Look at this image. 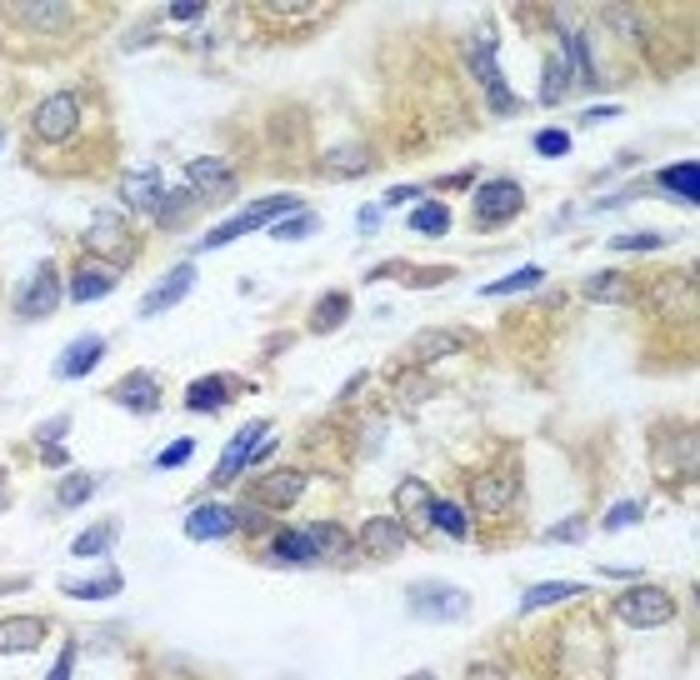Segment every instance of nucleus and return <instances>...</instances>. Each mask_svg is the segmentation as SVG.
Here are the masks:
<instances>
[{"label":"nucleus","mask_w":700,"mask_h":680,"mask_svg":"<svg viewBox=\"0 0 700 680\" xmlns=\"http://www.w3.org/2000/svg\"><path fill=\"white\" fill-rule=\"evenodd\" d=\"M80 250L96 256V260H106V266L116 270V266H130V260L140 256V236L116 206H100L96 216H90L86 236H80Z\"/></svg>","instance_id":"f257e3e1"},{"label":"nucleus","mask_w":700,"mask_h":680,"mask_svg":"<svg viewBox=\"0 0 700 680\" xmlns=\"http://www.w3.org/2000/svg\"><path fill=\"white\" fill-rule=\"evenodd\" d=\"M296 210H306V200H300V196H266V200H250V206H246V210H236L230 220L210 226V230H206V240H200V250H226L230 240L250 236V230H260V226H276V220L296 216Z\"/></svg>","instance_id":"f03ea898"},{"label":"nucleus","mask_w":700,"mask_h":680,"mask_svg":"<svg viewBox=\"0 0 700 680\" xmlns=\"http://www.w3.org/2000/svg\"><path fill=\"white\" fill-rule=\"evenodd\" d=\"M526 210V186L510 176H496V180H480V190L470 196V220L476 230H500Z\"/></svg>","instance_id":"7ed1b4c3"},{"label":"nucleus","mask_w":700,"mask_h":680,"mask_svg":"<svg viewBox=\"0 0 700 680\" xmlns=\"http://www.w3.org/2000/svg\"><path fill=\"white\" fill-rule=\"evenodd\" d=\"M610 610L636 630H656V626H670V620L680 616V600L670 596L666 586H630L610 600Z\"/></svg>","instance_id":"20e7f679"},{"label":"nucleus","mask_w":700,"mask_h":680,"mask_svg":"<svg viewBox=\"0 0 700 680\" xmlns=\"http://www.w3.org/2000/svg\"><path fill=\"white\" fill-rule=\"evenodd\" d=\"M80 126H86V96H80V90H56V96H46L36 106V116H30V136L46 140V146L70 140Z\"/></svg>","instance_id":"39448f33"},{"label":"nucleus","mask_w":700,"mask_h":680,"mask_svg":"<svg viewBox=\"0 0 700 680\" xmlns=\"http://www.w3.org/2000/svg\"><path fill=\"white\" fill-rule=\"evenodd\" d=\"M520 500V466L516 460H500V466L480 470L470 480V510L476 516H510Z\"/></svg>","instance_id":"423d86ee"},{"label":"nucleus","mask_w":700,"mask_h":680,"mask_svg":"<svg viewBox=\"0 0 700 680\" xmlns=\"http://www.w3.org/2000/svg\"><path fill=\"white\" fill-rule=\"evenodd\" d=\"M270 436V420H246V426L230 436V446L220 450V460H216V470H210V490H226V486H236L240 476H246V466H250V456H256V446Z\"/></svg>","instance_id":"0eeeda50"},{"label":"nucleus","mask_w":700,"mask_h":680,"mask_svg":"<svg viewBox=\"0 0 700 680\" xmlns=\"http://www.w3.org/2000/svg\"><path fill=\"white\" fill-rule=\"evenodd\" d=\"M470 70H476V80H480V90H486V100H490V110L496 116H510V110H520V100L506 90V76H500V66H496V36H476V46H470Z\"/></svg>","instance_id":"6e6552de"},{"label":"nucleus","mask_w":700,"mask_h":680,"mask_svg":"<svg viewBox=\"0 0 700 680\" xmlns=\"http://www.w3.org/2000/svg\"><path fill=\"white\" fill-rule=\"evenodd\" d=\"M410 616L416 620H460V616H470V596L460 586L426 580V586H410Z\"/></svg>","instance_id":"1a4fd4ad"},{"label":"nucleus","mask_w":700,"mask_h":680,"mask_svg":"<svg viewBox=\"0 0 700 680\" xmlns=\"http://www.w3.org/2000/svg\"><path fill=\"white\" fill-rule=\"evenodd\" d=\"M60 296H66V286H60V266H56V260H40V270L30 276V286L16 296V316H20V320L56 316Z\"/></svg>","instance_id":"9d476101"},{"label":"nucleus","mask_w":700,"mask_h":680,"mask_svg":"<svg viewBox=\"0 0 700 680\" xmlns=\"http://www.w3.org/2000/svg\"><path fill=\"white\" fill-rule=\"evenodd\" d=\"M246 496L256 500V506H266V510H286V506H296L300 496H306V470H296V466H286V470H266V476H256L246 486Z\"/></svg>","instance_id":"9b49d317"},{"label":"nucleus","mask_w":700,"mask_h":680,"mask_svg":"<svg viewBox=\"0 0 700 680\" xmlns=\"http://www.w3.org/2000/svg\"><path fill=\"white\" fill-rule=\"evenodd\" d=\"M406 540H410V530L400 526L396 516H370V520H360V530H356V550L366 560H396L400 550H406Z\"/></svg>","instance_id":"f8f14e48"},{"label":"nucleus","mask_w":700,"mask_h":680,"mask_svg":"<svg viewBox=\"0 0 700 680\" xmlns=\"http://www.w3.org/2000/svg\"><path fill=\"white\" fill-rule=\"evenodd\" d=\"M646 300L656 306V316L666 320H690V310H696V286H690V270L680 276V270H666V276H650L646 286Z\"/></svg>","instance_id":"ddd939ff"},{"label":"nucleus","mask_w":700,"mask_h":680,"mask_svg":"<svg viewBox=\"0 0 700 680\" xmlns=\"http://www.w3.org/2000/svg\"><path fill=\"white\" fill-rule=\"evenodd\" d=\"M110 400H116L120 410H130V416H156L166 390H160V380L150 376V370H130V376H120L116 386H110Z\"/></svg>","instance_id":"4468645a"},{"label":"nucleus","mask_w":700,"mask_h":680,"mask_svg":"<svg viewBox=\"0 0 700 680\" xmlns=\"http://www.w3.org/2000/svg\"><path fill=\"white\" fill-rule=\"evenodd\" d=\"M50 636V620L46 616H6L0 620V656H30L40 650Z\"/></svg>","instance_id":"2eb2a0df"},{"label":"nucleus","mask_w":700,"mask_h":680,"mask_svg":"<svg viewBox=\"0 0 700 680\" xmlns=\"http://www.w3.org/2000/svg\"><path fill=\"white\" fill-rule=\"evenodd\" d=\"M190 280H196V266L190 260H180L176 270H170L160 286H150L146 296H140V320H156L160 310H170V306H180V300L190 296Z\"/></svg>","instance_id":"dca6fc26"},{"label":"nucleus","mask_w":700,"mask_h":680,"mask_svg":"<svg viewBox=\"0 0 700 680\" xmlns=\"http://www.w3.org/2000/svg\"><path fill=\"white\" fill-rule=\"evenodd\" d=\"M100 356H106V336H96V330H86L80 340H70L66 350H60V360H56V376L60 380H80V376H90V370L100 366Z\"/></svg>","instance_id":"f3484780"},{"label":"nucleus","mask_w":700,"mask_h":680,"mask_svg":"<svg viewBox=\"0 0 700 680\" xmlns=\"http://www.w3.org/2000/svg\"><path fill=\"white\" fill-rule=\"evenodd\" d=\"M430 506H436V490L426 480H400L396 486V510H400V526L406 530H430Z\"/></svg>","instance_id":"a211bd4d"},{"label":"nucleus","mask_w":700,"mask_h":680,"mask_svg":"<svg viewBox=\"0 0 700 680\" xmlns=\"http://www.w3.org/2000/svg\"><path fill=\"white\" fill-rule=\"evenodd\" d=\"M186 536L190 540H226V536H236V506H216V500L196 506L186 516Z\"/></svg>","instance_id":"6ab92c4d"},{"label":"nucleus","mask_w":700,"mask_h":680,"mask_svg":"<svg viewBox=\"0 0 700 680\" xmlns=\"http://www.w3.org/2000/svg\"><path fill=\"white\" fill-rule=\"evenodd\" d=\"M310 546H316V560H330V566H350V556H356V536L350 530H340L336 520H316V526H306Z\"/></svg>","instance_id":"aec40b11"},{"label":"nucleus","mask_w":700,"mask_h":680,"mask_svg":"<svg viewBox=\"0 0 700 680\" xmlns=\"http://www.w3.org/2000/svg\"><path fill=\"white\" fill-rule=\"evenodd\" d=\"M120 196H126L130 210H156L160 196H166V176H160V166L126 170V176H120Z\"/></svg>","instance_id":"412c9836"},{"label":"nucleus","mask_w":700,"mask_h":680,"mask_svg":"<svg viewBox=\"0 0 700 680\" xmlns=\"http://www.w3.org/2000/svg\"><path fill=\"white\" fill-rule=\"evenodd\" d=\"M466 346H470L466 330H420V336L410 340L406 356L416 360V366H430V360H450L456 350H466Z\"/></svg>","instance_id":"4be33fe9"},{"label":"nucleus","mask_w":700,"mask_h":680,"mask_svg":"<svg viewBox=\"0 0 700 680\" xmlns=\"http://www.w3.org/2000/svg\"><path fill=\"white\" fill-rule=\"evenodd\" d=\"M110 290H116V270L110 266H76L66 280V296L76 300V306H90V300H106Z\"/></svg>","instance_id":"5701e85b"},{"label":"nucleus","mask_w":700,"mask_h":680,"mask_svg":"<svg viewBox=\"0 0 700 680\" xmlns=\"http://www.w3.org/2000/svg\"><path fill=\"white\" fill-rule=\"evenodd\" d=\"M186 180L196 196H220V190L236 186V170H230V160H220V156H200L186 166Z\"/></svg>","instance_id":"b1692460"},{"label":"nucleus","mask_w":700,"mask_h":680,"mask_svg":"<svg viewBox=\"0 0 700 680\" xmlns=\"http://www.w3.org/2000/svg\"><path fill=\"white\" fill-rule=\"evenodd\" d=\"M236 396V376H200L186 386V410H220L226 400Z\"/></svg>","instance_id":"393cba45"},{"label":"nucleus","mask_w":700,"mask_h":680,"mask_svg":"<svg viewBox=\"0 0 700 680\" xmlns=\"http://www.w3.org/2000/svg\"><path fill=\"white\" fill-rule=\"evenodd\" d=\"M270 560L276 566H316V546L306 530H276L270 536Z\"/></svg>","instance_id":"a878e982"},{"label":"nucleus","mask_w":700,"mask_h":680,"mask_svg":"<svg viewBox=\"0 0 700 680\" xmlns=\"http://www.w3.org/2000/svg\"><path fill=\"white\" fill-rule=\"evenodd\" d=\"M370 166H376V160H370L360 146H336V150H326V156H320V176H326V180H350V176H366Z\"/></svg>","instance_id":"bb28decb"},{"label":"nucleus","mask_w":700,"mask_h":680,"mask_svg":"<svg viewBox=\"0 0 700 680\" xmlns=\"http://www.w3.org/2000/svg\"><path fill=\"white\" fill-rule=\"evenodd\" d=\"M656 186H660V190H670V196H676L680 206H696V200H700V166H696V160L666 166V170L656 176Z\"/></svg>","instance_id":"cd10ccee"},{"label":"nucleus","mask_w":700,"mask_h":680,"mask_svg":"<svg viewBox=\"0 0 700 680\" xmlns=\"http://www.w3.org/2000/svg\"><path fill=\"white\" fill-rule=\"evenodd\" d=\"M586 296L600 300V306H630V300H636V286H630V276H620V270H600V276L586 280Z\"/></svg>","instance_id":"c85d7f7f"},{"label":"nucleus","mask_w":700,"mask_h":680,"mask_svg":"<svg viewBox=\"0 0 700 680\" xmlns=\"http://www.w3.org/2000/svg\"><path fill=\"white\" fill-rule=\"evenodd\" d=\"M126 590V576L120 570H106V576H96V580H60V596H70V600H110V596H120Z\"/></svg>","instance_id":"c756f323"},{"label":"nucleus","mask_w":700,"mask_h":680,"mask_svg":"<svg viewBox=\"0 0 700 680\" xmlns=\"http://www.w3.org/2000/svg\"><path fill=\"white\" fill-rule=\"evenodd\" d=\"M560 600H586L580 580H546V586H530L520 596V610H540V606H560Z\"/></svg>","instance_id":"7c9ffc66"},{"label":"nucleus","mask_w":700,"mask_h":680,"mask_svg":"<svg viewBox=\"0 0 700 680\" xmlns=\"http://www.w3.org/2000/svg\"><path fill=\"white\" fill-rule=\"evenodd\" d=\"M120 540V520H100V526H90V530H80L76 540H70V550H76L80 560H90V556H106L110 546Z\"/></svg>","instance_id":"2f4dec72"},{"label":"nucleus","mask_w":700,"mask_h":680,"mask_svg":"<svg viewBox=\"0 0 700 680\" xmlns=\"http://www.w3.org/2000/svg\"><path fill=\"white\" fill-rule=\"evenodd\" d=\"M416 236H446L450 230V206L446 200H420L416 210H410V220H406Z\"/></svg>","instance_id":"473e14b6"},{"label":"nucleus","mask_w":700,"mask_h":680,"mask_svg":"<svg viewBox=\"0 0 700 680\" xmlns=\"http://www.w3.org/2000/svg\"><path fill=\"white\" fill-rule=\"evenodd\" d=\"M430 530H446L450 540H470V516L456 506V500H440L430 506Z\"/></svg>","instance_id":"72a5a7b5"},{"label":"nucleus","mask_w":700,"mask_h":680,"mask_svg":"<svg viewBox=\"0 0 700 680\" xmlns=\"http://www.w3.org/2000/svg\"><path fill=\"white\" fill-rule=\"evenodd\" d=\"M540 280H546V270L540 266H520V270H510V276H500V280H490V286H480V296H520V290H536Z\"/></svg>","instance_id":"f704fd0d"},{"label":"nucleus","mask_w":700,"mask_h":680,"mask_svg":"<svg viewBox=\"0 0 700 680\" xmlns=\"http://www.w3.org/2000/svg\"><path fill=\"white\" fill-rule=\"evenodd\" d=\"M346 316H350V296L346 290H326V296L316 300V330H340L346 326Z\"/></svg>","instance_id":"c9c22d12"},{"label":"nucleus","mask_w":700,"mask_h":680,"mask_svg":"<svg viewBox=\"0 0 700 680\" xmlns=\"http://www.w3.org/2000/svg\"><path fill=\"white\" fill-rule=\"evenodd\" d=\"M566 90H570V56L560 50V56L546 66V86H540V106H560V100H566Z\"/></svg>","instance_id":"e433bc0d"},{"label":"nucleus","mask_w":700,"mask_h":680,"mask_svg":"<svg viewBox=\"0 0 700 680\" xmlns=\"http://www.w3.org/2000/svg\"><path fill=\"white\" fill-rule=\"evenodd\" d=\"M96 496V476H66L56 486V506H86Z\"/></svg>","instance_id":"4c0bfd02"},{"label":"nucleus","mask_w":700,"mask_h":680,"mask_svg":"<svg viewBox=\"0 0 700 680\" xmlns=\"http://www.w3.org/2000/svg\"><path fill=\"white\" fill-rule=\"evenodd\" d=\"M316 226H320V220L310 216V210H296V216H286V220L270 226V240H300V236H310Z\"/></svg>","instance_id":"58836bf2"},{"label":"nucleus","mask_w":700,"mask_h":680,"mask_svg":"<svg viewBox=\"0 0 700 680\" xmlns=\"http://www.w3.org/2000/svg\"><path fill=\"white\" fill-rule=\"evenodd\" d=\"M670 236H660V230H630V236H616L610 240V250H666Z\"/></svg>","instance_id":"ea45409f"},{"label":"nucleus","mask_w":700,"mask_h":680,"mask_svg":"<svg viewBox=\"0 0 700 680\" xmlns=\"http://www.w3.org/2000/svg\"><path fill=\"white\" fill-rule=\"evenodd\" d=\"M190 206H200V200H196V190H176V196H166V200L156 206V220H160V226H176V220L186 216Z\"/></svg>","instance_id":"a19ab883"},{"label":"nucleus","mask_w":700,"mask_h":680,"mask_svg":"<svg viewBox=\"0 0 700 680\" xmlns=\"http://www.w3.org/2000/svg\"><path fill=\"white\" fill-rule=\"evenodd\" d=\"M640 516H646V506H640V500H620V506H610V510H606L600 530H626V526H636Z\"/></svg>","instance_id":"79ce46f5"},{"label":"nucleus","mask_w":700,"mask_h":680,"mask_svg":"<svg viewBox=\"0 0 700 680\" xmlns=\"http://www.w3.org/2000/svg\"><path fill=\"white\" fill-rule=\"evenodd\" d=\"M190 456H196V440H190V436H176V440H170V446L156 456V466H160V470H176V466H186Z\"/></svg>","instance_id":"37998d69"},{"label":"nucleus","mask_w":700,"mask_h":680,"mask_svg":"<svg viewBox=\"0 0 700 680\" xmlns=\"http://www.w3.org/2000/svg\"><path fill=\"white\" fill-rule=\"evenodd\" d=\"M76 640H66V646H60V656H56V666H50V676L46 680H76Z\"/></svg>","instance_id":"c03bdc74"},{"label":"nucleus","mask_w":700,"mask_h":680,"mask_svg":"<svg viewBox=\"0 0 700 680\" xmlns=\"http://www.w3.org/2000/svg\"><path fill=\"white\" fill-rule=\"evenodd\" d=\"M586 520H580V516H570V520H560V526H550L546 530V540H566V546H576V540H586Z\"/></svg>","instance_id":"a18cd8bd"},{"label":"nucleus","mask_w":700,"mask_h":680,"mask_svg":"<svg viewBox=\"0 0 700 680\" xmlns=\"http://www.w3.org/2000/svg\"><path fill=\"white\" fill-rule=\"evenodd\" d=\"M566 150H570L566 130H540L536 136V156H566Z\"/></svg>","instance_id":"49530a36"},{"label":"nucleus","mask_w":700,"mask_h":680,"mask_svg":"<svg viewBox=\"0 0 700 680\" xmlns=\"http://www.w3.org/2000/svg\"><path fill=\"white\" fill-rule=\"evenodd\" d=\"M420 196H426V190H420V186H390L386 196H380V206L400 210V206H406V200H420Z\"/></svg>","instance_id":"de8ad7c7"},{"label":"nucleus","mask_w":700,"mask_h":680,"mask_svg":"<svg viewBox=\"0 0 700 680\" xmlns=\"http://www.w3.org/2000/svg\"><path fill=\"white\" fill-rule=\"evenodd\" d=\"M166 16L170 20H200V16H206V0H180V6H170Z\"/></svg>","instance_id":"09e8293b"},{"label":"nucleus","mask_w":700,"mask_h":680,"mask_svg":"<svg viewBox=\"0 0 700 680\" xmlns=\"http://www.w3.org/2000/svg\"><path fill=\"white\" fill-rule=\"evenodd\" d=\"M40 460H46V466H66V450H60V446H46V450H40Z\"/></svg>","instance_id":"8fccbe9b"},{"label":"nucleus","mask_w":700,"mask_h":680,"mask_svg":"<svg viewBox=\"0 0 700 680\" xmlns=\"http://www.w3.org/2000/svg\"><path fill=\"white\" fill-rule=\"evenodd\" d=\"M376 220H380V210H376V206H370V210H360V230H366V236L376 230Z\"/></svg>","instance_id":"3c124183"},{"label":"nucleus","mask_w":700,"mask_h":680,"mask_svg":"<svg viewBox=\"0 0 700 680\" xmlns=\"http://www.w3.org/2000/svg\"><path fill=\"white\" fill-rule=\"evenodd\" d=\"M406 680H440V676H436V670H410Z\"/></svg>","instance_id":"603ef678"},{"label":"nucleus","mask_w":700,"mask_h":680,"mask_svg":"<svg viewBox=\"0 0 700 680\" xmlns=\"http://www.w3.org/2000/svg\"><path fill=\"white\" fill-rule=\"evenodd\" d=\"M0 146H6V130H0Z\"/></svg>","instance_id":"864d4df0"},{"label":"nucleus","mask_w":700,"mask_h":680,"mask_svg":"<svg viewBox=\"0 0 700 680\" xmlns=\"http://www.w3.org/2000/svg\"><path fill=\"white\" fill-rule=\"evenodd\" d=\"M0 500H6V496H0Z\"/></svg>","instance_id":"5fc2aeb1"}]
</instances>
